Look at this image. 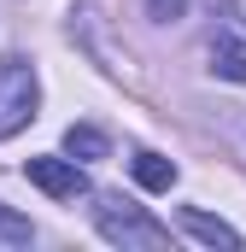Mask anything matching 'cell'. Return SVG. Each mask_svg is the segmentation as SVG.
<instances>
[{
  "instance_id": "obj_8",
  "label": "cell",
  "mask_w": 246,
  "mask_h": 252,
  "mask_svg": "<svg viewBox=\"0 0 246 252\" xmlns=\"http://www.w3.org/2000/svg\"><path fill=\"white\" fill-rule=\"evenodd\" d=\"M30 235H35V229H30V223H24V217H12V211H6V205H0V241H12V247H24V241H30Z\"/></svg>"
},
{
  "instance_id": "obj_5",
  "label": "cell",
  "mask_w": 246,
  "mask_h": 252,
  "mask_svg": "<svg viewBox=\"0 0 246 252\" xmlns=\"http://www.w3.org/2000/svg\"><path fill=\"white\" fill-rule=\"evenodd\" d=\"M176 223H182L187 235H193V241H205V247H241V235H235V229H229V223H223V217H211V211H199V205H182V217H176Z\"/></svg>"
},
{
  "instance_id": "obj_4",
  "label": "cell",
  "mask_w": 246,
  "mask_h": 252,
  "mask_svg": "<svg viewBox=\"0 0 246 252\" xmlns=\"http://www.w3.org/2000/svg\"><path fill=\"white\" fill-rule=\"evenodd\" d=\"M211 70L223 82H246V24H217L211 30Z\"/></svg>"
},
{
  "instance_id": "obj_1",
  "label": "cell",
  "mask_w": 246,
  "mask_h": 252,
  "mask_svg": "<svg viewBox=\"0 0 246 252\" xmlns=\"http://www.w3.org/2000/svg\"><path fill=\"white\" fill-rule=\"evenodd\" d=\"M94 223H100V235L123 252H164L170 247V229L164 223H153L141 205H129L123 193H106L100 205H94Z\"/></svg>"
},
{
  "instance_id": "obj_3",
  "label": "cell",
  "mask_w": 246,
  "mask_h": 252,
  "mask_svg": "<svg viewBox=\"0 0 246 252\" xmlns=\"http://www.w3.org/2000/svg\"><path fill=\"white\" fill-rule=\"evenodd\" d=\"M24 176L41 193H53V199H82V193H88V176L76 170V158H30Z\"/></svg>"
},
{
  "instance_id": "obj_9",
  "label": "cell",
  "mask_w": 246,
  "mask_h": 252,
  "mask_svg": "<svg viewBox=\"0 0 246 252\" xmlns=\"http://www.w3.org/2000/svg\"><path fill=\"white\" fill-rule=\"evenodd\" d=\"M147 12H153L158 24H176V18L187 12V0H147Z\"/></svg>"
},
{
  "instance_id": "obj_6",
  "label": "cell",
  "mask_w": 246,
  "mask_h": 252,
  "mask_svg": "<svg viewBox=\"0 0 246 252\" xmlns=\"http://www.w3.org/2000/svg\"><path fill=\"white\" fill-rule=\"evenodd\" d=\"M135 182H141L147 193H170L176 188V164L158 158V153H141V158H135Z\"/></svg>"
},
{
  "instance_id": "obj_2",
  "label": "cell",
  "mask_w": 246,
  "mask_h": 252,
  "mask_svg": "<svg viewBox=\"0 0 246 252\" xmlns=\"http://www.w3.org/2000/svg\"><path fill=\"white\" fill-rule=\"evenodd\" d=\"M35 106H41V82H35V64L30 59H0V141L6 135H18V129L35 118Z\"/></svg>"
},
{
  "instance_id": "obj_7",
  "label": "cell",
  "mask_w": 246,
  "mask_h": 252,
  "mask_svg": "<svg viewBox=\"0 0 246 252\" xmlns=\"http://www.w3.org/2000/svg\"><path fill=\"white\" fill-rule=\"evenodd\" d=\"M64 153L70 158H106V135L94 124H70L64 129Z\"/></svg>"
}]
</instances>
